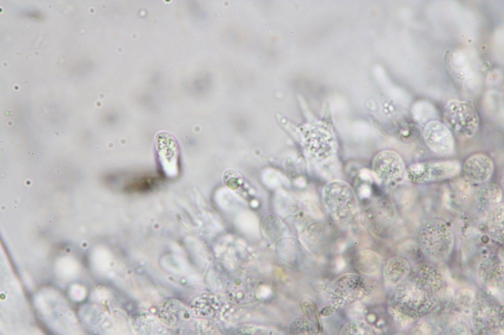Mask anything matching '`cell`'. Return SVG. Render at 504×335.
<instances>
[{
	"label": "cell",
	"instance_id": "cell-1",
	"mask_svg": "<svg viewBox=\"0 0 504 335\" xmlns=\"http://www.w3.org/2000/svg\"><path fill=\"white\" fill-rule=\"evenodd\" d=\"M392 299L394 310L402 317L417 319L431 312L438 295L410 277L397 286Z\"/></svg>",
	"mask_w": 504,
	"mask_h": 335
},
{
	"label": "cell",
	"instance_id": "cell-2",
	"mask_svg": "<svg viewBox=\"0 0 504 335\" xmlns=\"http://www.w3.org/2000/svg\"><path fill=\"white\" fill-rule=\"evenodd\" d=\"M322 199L327 212L341 227L348 228L358 220L359 203L347 183L338 180L329 182L322 190Z\"/></svg>",
	"mask_w": 504,
	"mask_h": 335
},
{
	"label": "cell",
	"instance_id": "cell-3",
	"mask_svg": "<svg viewBox=\"0 0 504 335\" xmlns=\"http://www.w3.org/2000/svg\"><path fill=\"white\" fill-rule=\"evenodd\" d=\"M417 241L422 253L428 260L439 263L448 260L452 255L455 239L452 227L445 221L435 218L421 225Z\"/></svg>",
	"mask_w": 504,
	"mask_h": 335
},
{
	"label": "cell",
	"instance_id": "cell-4",
	"mask_svg": "<svg viewBox=\"0 0 504 335\" xmlns=\"http://www.w3.org/2000/svg\"><path fill=\"white\" fill-rule=\"evenodd\" d=\"M461 162L456 159L431 160L416 162L406 168L407 180L414 184L439 182L453 178L461 172Z\"/></svg>",
	"mask_w": 504,
	"mask_h": 335
},
{
	"label": "cell",
	"instance_id": "cell-5",
	"mask_svg": "<svg viewBox=\"0 0 504 335\" xmlns=\"http://www.w3.org/2000/svg\"><path fill=\"white\" fill-rule=\"evenodd\" d=\"M472 321L478 333L498 334L503 328V308L493 296L482 292L474 301Z\"/></svg>",
	"mask_w": 504,
	"mask_h": 335
},
{
	"label": "cell",
	"instance_id": "cell-6",
	"mask_svg": "<svg viewBox=\"0 0 504 335\" xmlns=\"http://www.w3.org/2000/svg\"><path fill=\"white\" fill-rule=\"evenodd\" d=\"M444 121L452 132L462 139L474 136L479 125L478 115L474 108L468 103L457 100L447 104Z\"/></svg>",
	"mask_w": 504,
	"mask_h": 335
},
{
	"label": "cell",
	"instance_id": "cell-7",
	"mask_svg": "<svg viewBox=\"0 0 504 335\" xmlns=\"http://www.w3.org/2000/svg\"><path fill=\"white\" fill-rule=\"evenodd\" d=\"M372 172L376 179L385 185H392L404 175L406 167L399 153L393 150H384L373 157Z\"/></svg>",
	"mask_w": 504,
	"mask_h": 335
},
{
	"label": "cell",
	"instance_id": "cell-8",
	"mask_svg": "<svg viewBox=\"0 0 504 335\" xmlns=\"http://www.w3.org/2000/svg\"><path fill=\"white\" fill-rule=\"evenodd\" d=\"M367 290V284L363 278L355 274H347L334 283L329 291L330 297L336 305L345 306L360 299Z\"/></svg>",
	"mask_w": 504,
	"mask_h": 335
},
{
	"label": "cell",
	"instance_id": "cell-9",
	"mask_svg": "<svg viewBox=\"0 0 504 335\" xmlns=\"http://www.w3.org/2000/svg\"><path fill=\"white\" fill-rule=\"evenodd\" d=\"M422 135L425 144L434 153L447 156L453 153V133L445 124L436 120L428 121L423 128Z\"/></svg>",
	"mask_w": 504,
	"mask_h": 335
},
{
	"label": "cell",
	"instance_id": "cell-10",
	"mask_svg": "<svg viewBox=\"0 0 504 335\" xmlns=\"http://www.w3.org/2000/svg\"><path fill=\"white\" fill-rule=\"evenodd\" d=\"M465 179L473 184H484L492 177L494 165L492 159L482 153L473 154L469 156L462 165Z\"/></svg>",
	"mask_w": 504,
	"mask_h": 335
},
{
	"label": "cell",
	"instance_id": "cell-11",
	"mask_svg": "<svg viewBox=\"0 0 504 335\" xmlns=\"http://www.w3.org/2000/svg\"><path fill=\"white\" fill-rule=\"evenodd\" d=\"M156 147L164 171L168 176L177 172L178 148L175 138L166 132L159 133L156 138Z\"/></svg>",
	"mask_w": 504,
	"mask_h": 335
},
{
	"label": "cell",
	"instance_id": "cell-12",
	"mask_svg": "<svg viewBox=\"0 0 504 335\" xmlns=\"http://www.w3.org/2000/svg\"><path fill=\"white\" fill-rule=\"evenodd\" d=\"M409 275L437 294L445 285L441 272L432 264H418L411 268Z\"/></svg>",
	"mask_w": 504,
	"mask_h": 335
},
{
	"label": "cell",
	"instance_id": "cell-13",
	"mask_svg": "<svg viewBox=\"0 0 504 335\" xmlns=\"http://www.w3.org/2000/svg\"><path fill=\"white\" fill-rule=\"evenodd\" d=\"M411 269L410 264L405 258L396 256L389 258L383 268L386 284L396 288L406 280Z\"/></svg>",
	"mask_w": 504,
	"mask_h": 335
},
{
	"label": "cell",
	"instance_id": "cell-14",
	"mask_svg": "<svg viewBox=\"0 0 504 335\" xmlns=\"http://www.w3.org/2000/svg\"><path fill=\"white\" fill-rule=\"evenodd\" d=\"M503 203L491 207L486 215L485 228L489 235L500 243L503 242Z\"/></svg>",
	"mask_w": 504,
	"mask_h": 335
},
{
	"label": "cell",
	"instance_id": "cell-15",
	"mask_svg": "<svg viewBox=\"0 0 504 335\" xmlns=\"http://www.w3.org/2000/svg\"><path fill=\"white\" fill-rule=\"evenodd\" d=\"M480 277L487 286L501 288L503 284V266L500 262L490 261L484 264L479 270Z\"/></svg>",
	"mask_w": 504,
	"mask_h": 335
},
{
	"label": "cell",
	"instance_id": "cell-16",
	"mask_svg": "<svg viewBox=\"0 0 504 335\" xmlns=\"http://www.w3.org/2000/svg\"><path fill=\"white\" fill-rule=\"evenodd\" d=\"M355 265L360 273L368 275H374L380 270L381 261L376 253L365 249L360 251L357 254Z\"/></svg>",
	"mask_w": 504,
	"mask_h": 335
},
{
	"label": "cell",
	"instance_id": "cell-17",
	"mask_svg": "<svg viewBox=\"0 0 504 335\" xmlns=\"http://www.w3.org/2000/svg\"><path fill=\"white\" fill-rule=\"evenodd\" d=\"M478 196L481 203L490 205L491 208L501 202L502 191L496 184L486 183L480 189Z\"/></svg>",
	"mask_w": 504,
	"mask_h": 335
},
{
	"label": "cell",
	"instance_id": "cell-18",
	"mask_svg": "<svg viewBox=\"0 0 504 335\" xmlns=\"http://www.w3.org/2000/svg\"><path fill=\"white\" fill-rule=\"evenodd\" d=\"M320 330L311 320L300 317L295 319L291 323L289 331L293 334H314Z\"/></svg>",
	"mask_w": 504,
	"mask_h": 335
},
{
	"label": "cell",
	"instance_id": "cell-19",
	"mask_svg": "<svg viewBox=\"0 0 504 335\" xmlns=\"http://www.w3.org/2000/svg\"><path fill=\"white\" fill-rule=\"evenodd\" d=\"M302 307L308 319L313 322L320 330L321 325L316 305L311 302H304L302 304Z\"/></svg>",
	"mask_w": 504,
	"mask_h": 335
},
{
	"label": "cell",
	"instance_id": "cell-20",
	"mask_svg": "<svg viewBox=\"0 0 504 335\" xmlns=\"http://www.w3.org/2000/svg\"><path fill=\"white\" fill-rule=\"evenodd\" d=\"M371 190L367 185H362L358 191V196L361 198H366L370 196Z\"/></svg>",
	"mask_w": 504,
	"mask_h": 335
},
{
	"label": "cell",
	"instance_id": "cell-21",
	"mask_svg": "<svg viewBox=\"0 0 504 335\" xmlns=\"http://www.w3.org/2000/svg\"><path fill=\"white\" fill-rule=\"evenodd\" d=\"M36 321L38 325L43 331V332H44L45 333L47 334H51V332L49 331V330L47 328L46 325L42 321H41L39 319L37 320Z\"/></svg>",
	"mask_w": 504,
	"mask_h": 335
},
{
	"label": "cell",
	"instance_id": "cell-22",
	"mask_svg": "<svg viewBox=\"0 0 504 335\" xmlns=\"http://www.w3.org/2000/svg\"><path fill=\"white\" fill-rule=\"evenodd\" d=\"M334 308L331 306H329L324 307L321 311V313L322 315L327 316L334 312Z\"/></svg>",
	"mask_w": 504,
	"mask_h": 335
}]
</instances>
